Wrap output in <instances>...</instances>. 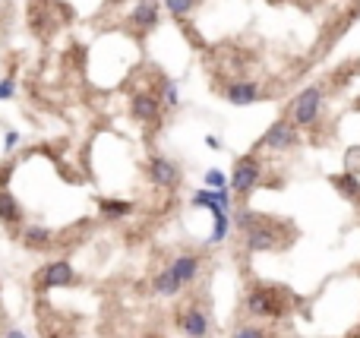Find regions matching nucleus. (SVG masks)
<instances>
[{
    "label": "nucleus",
    "mask_w": 360,
    "mask_h": 338,
    "mask_svg": "<svg viewBox=\"0 0 360 338\" xmlns=\"http://www.w3.org/2000/svg\"><path fill=\"white\" fill-rule=\"evenodd\" d=\"M244 313L253 320H281L287 313V294L272 285H256L244 297Z\"/></svg>",
    "instance_id": "1"
},
{
    "label": "nucleus",
    "mask_w": 360,
    "mask_h": 338,
    "mask_svg": "<svg viewBox=\"0 0 360 338\" xmlns=\"http://www.w3.org/2000/svg\"><path fill=\"white\" fill-rule=\"evenodd\" d=\"M322 111H326V92L322 86H307L287 101V117L294 120L300 130H313V127L322 120Z\"/></svg>",
    "instance_id": "2"
},
{
    "label": "nucleus",
    "mask_w": 360,
    "mask_h": 338,
    "mask_svg": "<svg viewBox=\"0 0 360 338\" xmlns=\"http://www.w3.org/2000/svg\"><path fill=\"white\" fill-rule=\"evenodd\" d=\"M228 183H231V193L240 199H246L253 190L262 187V161L256 152H246V155L234 158V168L228 174Z\"/></svg>",
    "instance_id": "3"
},
{
    "label": "nucleus",
    "mask_w": 360,
    "mask_h": 338,
    "mask_svg": "<svg viewBox=\"0 0 360 338\" xmlns=\"http://www.w3.org/2000/svg\"><path fill=\"white\" fill-rule=\"evenodd\" d=\"M240 237H244L246 253H275L281 247V222H275L269 215H259V222L250 224Z\"/></svg>",
    "instance_id": "4"
},
{
    "label": "nucleus",
    "mask_w": 360,
    "mask_h": 338,
    "mask_svg": "<svg viewBox=\"0 0 360 338\" xmlns=\"http://www.w3.org/2000/svg\"><path fill=\"white\" fill-rule=\"evenodd\" d=\"M146 174H149V183L158 187V190H180V183H183V168L174 161V158L162 155V152H152L146 161Z\"/></svg>",
    "instance_id": "5"
},
{
    "label": "nucleus",
    "mask_w": 360,
    "mask_h": 338,
    "mask_svg": "<svg viewBox=\"0 0 360 338\" xmlns=\"http://www.w3.org/2000/svg\"><path fill=\"white\" fill-rule=\"evenodd\" d=\"M300 146V127L291 120V117H279L275 124H269V130L259 136L256 148H269V152H291V148Z\"/></svg>",
    "instance_id": "6"
},
{
    "label": "nucleus",
    "mask_w": 360,
    "mask_h": 338,
    "mask_svg": "<svg viewBox=\"0 0 360 338\" xmlns=\"http://www.w3.org/2000/svg\"><path fill=\"white\" fill-rule=\"evenodd\" d=\"M10 174H13V161L0 168V224L3 228H19L25 222V209L16 193L10 190Z\"/></svg>",
    "instance_id": "7"
},
{
    "label": "nucleus",
    "mask_w": 360,
    "mask_h": 338,
    "mask_svg": "<svg viewBox=\"0 0 360 338\" xmlns=\"http://www.w3.org/2000/svg\"><path fill=\"white\" fill-rule=\"evenodd\" d=\"M79 275L66 259H51L35 272V288L38 291H57V288H73Z\"/></svg>",
    "instance_id": "8"
},
{
    "label": "nucleus",
    "mask_w": 360,
    "mask_h": 338,
    "mask_svg": "<svg viewBox=\"0 0 360 338\" xmlns=\"http://www.w3.org/2000/svg\"><path fill=\"white\" fill-rule=\"evenodd\" d=\"M162 114H164V105H162V99H158V92L140 89L130 95V117L136 124L155 130V127L162 124Z\"/></svg>",
    "instance_id": "9"
},
{
    "label": "nucleus",
    "mask_w": 360,
    "mask_h": 338,
    "mask_svg": "<svg viewBox=\"0 0 360 338\" xmlns=\"http://www.w3.org/2000/svg\"><path fill=\"white\" fill-rule=\"evenodd\" d=\"M162 0H136L130 10V19H127V25H130L136 35H149L155 32L158 23H162Z\"/></svg>",
    "instance_id": "10"
},
{
    "label": "nucleus",
    "mask_w": 360,
    "mask_h": 338,
    "mask_svg": "<svg viewBox=\"0 0 360 338\" xmlns=\"http://www.w3.org/2000/svg\"><path fill=\"white\" fill-rule=\"evenodd\" d=\"M177 329L187 338H209L212 322H209V313L199 304H187V307H180V313H177Z\"/></svg>",
    "instance_id": "11"
},
{
    "label": "nucleus",
    "mask_w": 360,
    "mask_h": 338,
    "mask_svg": "<svg viewBox=\"0 0 360 338\" xmlns=\"http://www.w3.org/2000/svg\"><path fill=\"white\" fill-rule=\"evenodd\" d=\"M224 101L234 107H250L256 101H262V86L256 79H231L224 89H221Z\"/></svg>",
    "instance_id": "12"
},
{
    "label": "nucleus",
    "mask_w": 360,
    "mask_h": 338,
    "mask_svg": "<svg viewBox=\"0 0 360 338\" xmlns=\"http://www.w3.org/2000/svg\"><path fill=\"white\" fill-rule=\"evenodd\" d=\"M168 269L174 272V278L187 288V285H193V281L199 278V269H203V256L199 253H193V250H187V253H177L168 263Z\"/></svg>",
    "instance_id": "13"
},
{
    "label": "nucleus",
    "mask_w": 360,
    "mask_h": 338,
    "mask_svg": "<svg viewBox=\"0 0 360 338\" xmlns=\"http://www.w3.org/2000/svg\"><path fill=\"white\" fill-rule=\"evenodd\" d=\"M19 240L25 250H48L54 247V231L44 224H23L19 228Z\"/></svg>",
    "instance_id": "14"
},
{
    "label": "nucleus",
    "mask_w": 360,
    "mask_h": 338,
    "mask_svg": "<svg viewBox=\"0 0 360 338\" xmlns=\"http://www.w3.org/2000/svg\"><path fill=\"white\" fill-rule=\"evenodd\" d=\"M329 183H332V190H335L342 199H348V203H357L360 199V174H354V171L332 174Z\"/></svg>",
    "instance_id": "15"
},
{
    "label": "nucleus",
    "mask_w": 360,
    "mask_h": 338,
    "mask_svg": "<svg viewBox=\"0 0 360 338\" xmlns=\"http://www.w3.org/2000/svg\"><path fill=\"white\" fill-rule=\"evenodd\" d=\"M133 209H136V206H133L130 199H107V196L99 199V215H101V218H107V222H120V218H130Z\"/></svg>",
    "instance_id": "16"
},
{
    "label": "nucleus",
    "mask_w": 360,
    "mask_h": 338,
    "mask_svg": "<svg viewBox=\"0 0 360 338\" xmlns=\"http://www.w3.org/2000/svg\"><path fill=\"white\" fill-rule=\"evenodd\" d=\"M149 291L155 297H177L180 291H183V285H180L177 278H174L171 269H162V272L152 278V285H149Z\"/></svg>",
    "instance_id": "17"
},
{
    "label": "nucleus",
    "mask_w": 360,
    "mask_h": 338,
    "mask_svg": "<svg viewBox=\"0 0 360 338\" xmlns=\"http://www.w3.org/2000/svg\"><path fill=\"white\" fill-rule=\"evenodd\" d=\"M158 99H162L164 111H177L180 107V89L171 76H158Z\"/></svg>",
    "instance_id": "18"
},
{
    "label": "nucleus",
    "mask_w": 360,
    "mask_h": 338,
    "mask_svg": "<svg viewBox=\"0 0 360 338\" xmlns=\"http://www.w3.org/2000/svg\"><path fill=\"white\" fill-rule=\"evenodd\" d=\"M212 234H209V247H218V244H224L228 240V234H231V228H234V222H231V212H215L212 215Z\"/></svg>",
    "instance_id": "19"
},
{
    "label": "nucleus",
    "mask_w": 360,
    "mask_h": 338,
    "mask_svg": "<svg viewBox=\"0 0 360 338\" xmlns=\"http://www.w3.org/2000/svg\"><path fill=\"white\" fill-rule=\"evenodd\" d=\"M162 7L171 19H187L199 10V0H162Z\"/></svg>",
    "instance_id": "20"
},
{
    "label": "nucleus",
    "mask_w": 360,
    "mask_h": 338,
    "mask_svg": "<svg viewBox=\"0 0 360 338\" xmlns=\"http://www.w3.org/2000/svg\"><path fill=\"white\" fill-rule=\"evenodd\" d=\"M231 222H234V228H237V231L244 234L246 228H250V224H256V222H259V212H253V209H246V206H240L237 212L231 215Z\"/></svg>",
    "instance_id": "21"
},
{
    "label": "nucleus",
    "mask_w": 360,
    "mask_h": 338,
    "mask_svg": "<svg viewBox=\"0 0 360 338\" xmlns=\"http://www.w3.org/2000/svg\"><path fill=\"white\" fill-rule=\"evenodd\" d=\"M231 338H269V329H262L256 322H240L237 329L231 332Z\"/></svg>",
    "instance_id": "22"
},
{
    "label": "nucleus",
    "mask_w": 360,
    "mask_h": 338,
    "mask_svg": "<svg viewBox=\"0 0 360 338\" xmlns=\"http://www.w3.org/2000/svg\"><path fill=\"white\" fill-rule=\"evenodd\" d=\"M203 183L209 187V190H221V187H231V183H228V174L218 171V168H209V171L203 174Z\"/></svg>",
    "instance_id": "23"
},
{
    "label": "nucleus",
    "mask_w": 360,
    "mask_h": 338,
    "mask_svg": "<svg viewBox=\"0 0 360 338\" xmlns=\"http://www.w3.org/2000/svg\"><path fill=\"white\" fill-rule=\"evenodd\" d=\"M16 99V76L10 73L0 79V101H13Z\"/></svg>",
    "instance_id": "24"
},
{
    "label": "nucleus",
    "mask_w": 360,
    "mask_h": 338,
    "mask_svg": "<svg viewBox=\"0 0 360 338\" xmlns=\"http://www.w3.org/2000/svg\"><path fill=\"white\" fill-rule=\"evenodd\" d=\"M344 171L360 174V146H354V148H348V152H344Z\"/></svg>",
    "instance_id": "25"
},
{
    "label": "nucleus",
    "mask_w": 360,
    "mask_h": 338,
    "mask_svg": "<svg viewBox=\"0 0 360 338\" xmlns=\"http://www.w3.org/2000/svg\"><path fill=\"white\" fill-rule=\"evenodd\" d=\"M23 142V133H16V130H7V136H3V152H13V148Z\"/></svg>",
    "instance_id": "26"
},
{
    "label": "nucleus",
    "mask_w": 360,
    "mask_h": 338,
    "mask_svg": "<svg viewBox=\"0 0 360 338\" xmlns=\"http://www.w3.org/2000/svg\"><path fill=\"white\" fill-rule=\"evenodd\" d=\"M205 146L212 148V152H218V148H221V146H224V142H221V140H218V136H212V133H209V136H205Z\"/></svg>",
    "instance_id": "27"
},
{
    "label": "nucleus",
    "mask_w": 360,
    "mask_h": 338,
    "mask_svg": "<svg viewBox=\"0 0 360 338\" xmlns=\"http://www.w3.org/2000/svg\"><path fill=\"white\" fill-rule=\"evenodd\" d=\"M3 338H29V335H25L23 329H7L3 332Z\"/></svg>",
    "instance_id": "28"
}]
</instances>
